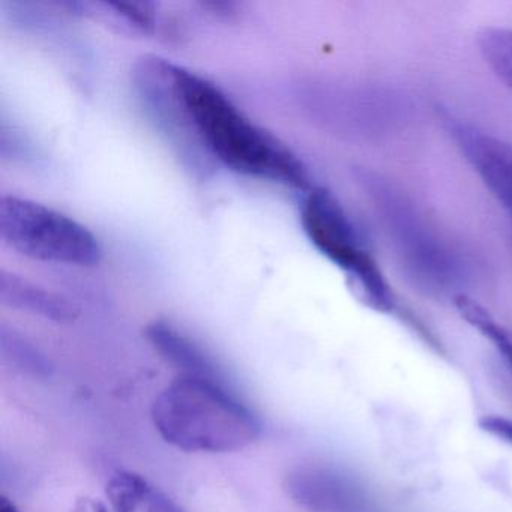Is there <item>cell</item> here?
I'll return each mask as SVG.
<instances>
[{"label": "cell", "mask_w": 512, "mask_h": 512, "mask_svg": "<svg viewBox=\"0 0 512 512\" xmlns=\"http://www.w3.org/2000/svg\"><path fill=\"white\" fill-rule=\"evenodd\" d=\"M152 487L134 473H119L107 485V494L115 512H134L140 503L148 502Z\"/></svg>", "instance_id": "7c38bea8"}, {"label": "cell", "mask_w": 512, "mask_h": 512, "mask_svg": "<svg viewBox=\"0 0 512 512\" xmlns=\"http://www.w3.org/2000/svg\"><path fill=\"white\" fill-rule=\"evenodd\" d=\"M164 442L184 452L241 451L262 434V422L220 380L181 374L152 404Z\"/></svg>", "instance_id": "7a4b0ae2"}, {"label": "cell", "mask_w": 512, "mask_h": 512, "mask_svg": "<svg viewBox=\"0 0 512 512\" xmlns=\"http://www.w3.org/2000/svg\"><path fill=\"white\" fill-rule=\"evenodd\" d=\"M361 182L413 281L430 292L455 289L464 275V263L458 254L425 223L413 203L382 176L364 172Z\"/></svg>", "instance_id": "3957f363"}, {"label": "cell", "mask_w": 512, "mask_h": 512, "mask_svg": "<svg viewBox=\"0 0 512 512\" xmlns=\"http://www.w3.org/2000/svg\"><path fill=\"white\" fill-rule=\"evenodd\" d=\"M301 221L311 244L346 275L347 284L361 304L377 313L397 310V298L379 263L365 248L355 224L343 206L323 188L308 191Z\"/></svg>", "instance_id": "277c9868"}, {"label": "cell", "mask_w": 512, "mask_h": 512, "mask_svg": "<svg viewBox=\"0 0 512 512\" xmlns=\"http://www.w3.org/2000/svg\"><path fill=\"white\" fill-rule=\"evenodd\" d=\"M443 124L464 160L512 223L511 143L449 113L443 115Z\"/></svg>", "instance_id": "8992f818"}, {"label": "cell", "mask_w": 512, "mask_h": 512, "mask_svg": "<svg viewBox=\"0 0 512 512\" xmlns=\"http://www.w3.org/2000/svg\"><path fill=\"white\" fill-rule=\"evenodd\" d=\"M0 512H20L19 509L16 508L14 503H11L7 497H2L0 500Z\"/></svg>", "instance_id": "2e32d148"}, {"label": "cell", "mask_w": 512, "mask_h": 512, "mask_svg": "<svg viewBox=\"0 0 512 512\" xmlns=\"http://www.w3.org/2000/svg\"><path fill=\"white\" fill-rule=\"evenodd\" d=\"M287 493L311 512H376L367 491L352 478L326 467H299L286 481Z\"/></svg>", "instance_id": "52a82bcc"}, {"label": "cell", "mask_w": 512, "mask_h": 512, "mask_svg": "<svg viewBox=\"0 0 512 512\" xmlns=\"http://www.w3.org/2000/svg\"><path fill=\"white\" fill-rule=\"evenodd\" d=\"M454 304L460 316L502 353L512 370V331L497 322L482 305L464 293L455 296Z\"/></svg>", "instance_id": "30bf717a"}, {"label": "cell", "mask_w": 512, "mask_h": 512, "mask_svg": "<svg viewBox=\"0 0 512 512\" xmlns=\"http://www.w3.org/2000/svg\"><path fill=\"white\" fill-rule=\"evenodd\" d=\"M0 236L38 262L95 266L103 250L88 227L49 206L16 196L0 199Z\"/></svg>", "instance_id": "5b68a950"}, {"label": "cell", "mask_w": 512, "mask_h": 512, "mask_svg": "<svg viewBox=\"0 0 512 512\" xmlns=\"http://www.w3.org/2000/svg\"><path fill=\"white\" fill-rule=\"evenodd\" d=\"M148 503L154 512H185L170 497H167L161 491L155 490L154 487H152L151 493H149Z\"/></svg>", "instance_id": "9a60e30c"}, {"label": "cell", "mask_w": 512, "mask_h": 512, "mask_svg": "<svg viewBox=\"0 0 512 512\" xmlns=\"http://www.w3.org/2000/svg\"><path fill=\"white\" fill-rule=\"evenodd\" d=\"M479 428L490 436L512 445V419L503 416H484L479 419Z\"/></svg>", "instance_id": "5bb4252c"}, {"label": "cell", "mask_w": 512, "mask_h": 512, "mask_svg": "<svg viewBox=\"0 0 512 512\" xmlns=\"http://www.w3.org/2000/svg\"><path fill=\"white\" fill-rule=\"evenodd\" d=\"M0 298L8 307L28 311L53 322H74L79 314L76 307L67 299L5 272L0 278Z\"/></svg>", "instance_id": "9c48e42d"}, {"label": "cell", "mask_w": 512, "mask_h": 512, "mask_svg": "<svg viewBox=\"0 0 512 512\" xmlns=\"http://www.w3.org/2000/svg\"><path fill=\"white\" fill-rule=\"evenodd\" d=\"M2 353L11 364L17 365L20 370L34 374L38 377L50 376V364L47 359L31 344L26 343L16 335H8L2 332Z\"/></svg>", "instance_id": "4fadbf2b"}, {"label": "cell", "mask_w": 512, "mask_h": 512, "mask_svg": "<svg viewBox=\"0 0 512 512\" xmlns=\"http://www.w3.org/2000/svg\"><path fill=\"white\" fill-rule=\"evenodd\" d=\"M146 338L160 353L161 358L181 370L185 376L205 377L223 382L220 370L211 356L190 335L184 334L172 323L164 320L151 323L146 328Z\"/></svg>", "instance_id": "ba28073f"}, {"label": "cell", "mask_w": 512, "mask_h": 512, "mask_svg": "<svg viewBox=\"0 0 512 512\" xmlns=\"http://www.w3.org/2000/svg\"><path fill=\"white\" fill-rule=\"evenodd\" d=\"M166 79L176 109L221 164L251 178L310 190V173L301 158L257 127L217 85L170 64Z\"/></svg>", "instance_id": "6da1fadb"}, {"label": "cell", "mask_w": 512, "mask_h": 512, "mask_svg": "<svg viewBox=\"0 0 512 512\" xmlns=\"http://www.w3.org/2000/svg\"><path fill=\"white\" fill-rule=\"evenodd\" d=\"M478 44L488 67L512 92V26L484 29Z\"/></svg>", "instance_id": "8fae6325"}]
</instances>
